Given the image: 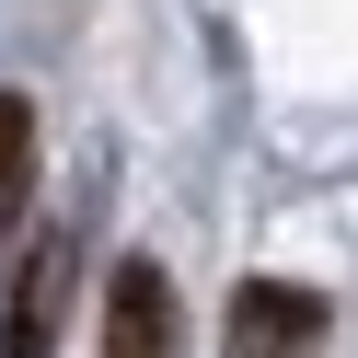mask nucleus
Masks as SVG:
<instances>
[{
  "instance_id": "1",
  "label": "nucleus",
  "mask_w": 358,
  "mask_h": 358,
  "mask_svg": "<svg viewBox=\"0 0 358 358\" xmlns=\"http://www.w3.org/2000/svg\"><path fill=\"white\" fill-rule=\"evenodd\" d=\"M104 358H185V312H173V278L150 255H127L104 278Z\"/></svg>"
},
{
  "instance_id": "2",
  "label": "nucleus",
  "mask_w": 358,
  "mask_h": 358,
  "mask_svg": "<svg viewBox=\"0 0 358 358\" xmlns=\"http://www.w3.org/2000/svg\"><path fill=\"white\" fill-rule=\"evenodd\" d=\"M58 324H70V231H47L24 266H12V301H0V358H58Z\"/></svg>"
},
{
  "instance_id": "3",
  "label": "nucleus",
  "mask_w": 358,
  "mask_h": 358,
  "mask_svg": "<svg viewBox=\"0 0 358 358\" xmlns=\"http://www.w3.org/2000/svg\"><path fill=\"white\" fill-rule=\"evenodd\" d=\"M312 335H324V301L289 289V278H255V289L231 301V358H301Z\"/></svg>"
},
{
  "instance_id": "4",
  "label": "nucleus",
  "mask_w": 358,
  "mask_h": 358,
  "mask_svg": "<svg viewBox=\"0 0 358 358\" xmlns=\"http://www.w3.org/2000/svg\"><path fill=\"white\" fill-rule=\"evenodd\" d=\"M24 196H35V104H24V93H0V243H12Z\"/></svg>"
}]
</instances>
